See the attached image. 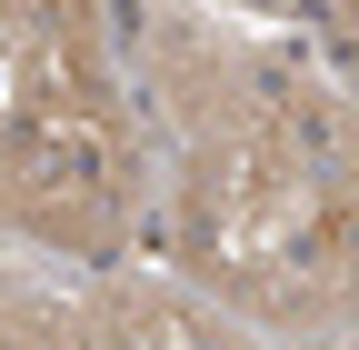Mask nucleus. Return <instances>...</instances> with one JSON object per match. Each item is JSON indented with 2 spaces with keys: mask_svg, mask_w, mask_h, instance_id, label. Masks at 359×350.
I'll use <instances>...</instances> for the list:
<instances>
[{
  "mask_svg": "<svg viewBox=\"0 0 359 350\" xmlns=\"http://www.w3.org/2000/svg\"><path fill=\"white\" fill-rule=\"evenodd\" d=\"M80 320H90V350H250L230 320H210L200 300H180V290H100V300H80Z\"/></svg>",
  "mask_w": 359,
  "mask_h": 350,
  "instance_id": "4",
  "label": "nucleus"
},
{
  "mask_svg": "<svg viewBox=\"0 0 359 350\" xmlns=\"http://www.w3.org/2000/svg\"><path fill=\"white\" fill-rule=\"evenodd\" d=\"M30 11H90V0H30Z\"/></svg>",
  "mask_w": 359,
  "mask_h": 350,
  "instance_id": "6",
  "label": "nucleus"
},
{
  "mask_svg": "<svg viewBox=\"0 0 359 350\" xmlns=\"http://www.w3.org/2000/svg\"><path fill=\"white\" fill-rule=\"evenodd\" d=\"M0 350H90V320H80V300L11 290V300H0Z\"/></svg>",
  "mask_w": 359,
  "mask_h": 350,
  "instance_id": "5",
  "label": "nucleus"
},
{
  "mask_svg": "<svg viewBox=\"0 0 359 350\" xmlns=\"http://www.w3.org/2000/svg\"><path fill=\"white\" fill-rule=\"evenodd\" d=\"M100 40H90V11H30V0H0V141L50 110L60 91L100 80Z\"/></svg>",
  "mask_w": 359,
  "mask_h": 350,
  "instance_id": "3",
  "label": "nucleus"
},
{
  "mask_svg": "<svg viewBox=\"0 0 359 350\" xmlns=\"http://www.w3.org/2000/svg\"><path fill=\"white\" fill-rule=\"evenodd\" d=\"M180 271L280 330H330L349 311V141L320 91L269 70L190 91Z\"/></svg>",
  "mask_w": 359,
  "mask_h": 350,
  "instance_id": "1",
  "label": "nucleus"
},
{
  "mask_svg": "<svg viewBox=\"0 0 359 350\" xmlns=\"http://www.w3.org/2000/svg\"><path fill=\"white\" fill-rule=\"evenodd\" d=\"M0 221L60 250H110L140 221V160H130V120L110 70L60 91L0 141Z\"/></svg>",
  "mask_w": 359,
  "mask_h": 350,
  "instance_id": "2",
  "label": "nucleus"
}]
</instances>
